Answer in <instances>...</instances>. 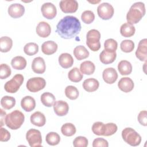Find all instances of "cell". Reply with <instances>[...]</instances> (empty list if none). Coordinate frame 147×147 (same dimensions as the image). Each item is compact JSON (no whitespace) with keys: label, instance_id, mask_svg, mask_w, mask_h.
Segmentation results:
<instances>
[{"label":"cell","instance_id":"cell-48","mask_svg":"<svg viewBox=\"0 0 147 147\" xmlns=\"http://www.w3.org/2000/svg\"><path fill=\"white\" fill-rule=\"evenodd\" d=\"M0 112H1V126L2 127V126H3L5 125V119H6V113L5 111H3L2 109H0Z\"/></svg>","mask_w":147,"mask_h":147},{"label":"cell","instance_id":"cell-38","mask_svg":"<svg viewBox=\"0 0 147 147\" xmlns=\"http://www.w3.org/2000/svg\"><path fill=\"white\" fill-rule=\"evenodd\" d=\"M24 51L28 56L34 55L38 51V46L34 42L27 43L24 47Z\"/></svg>","mask_w":147,"mask_h":147},{"label":"cell","instance_id":"cell-2","mask_svg":"<svg viewBox=\"0 0 147 147\" xmlns=\"http://www.w3.org/2000/svg\"><path fill=\"white\" fill-rule=\"evenodd\" d=\"M146 10L145 5L141 2L133 3L126 14L127 23L131 25L138 23L145 14Z\"/></svg>","mask_w":147,"mask_h":147},{"label":"cell","instance_id":"cell-29","mask_svg":"<svg viewBox=\"0 0 147 147\" xmlns=\"http://www.w3.org/2000/svg\"><path fill=\"white\" fill-rule=\"evenodd\" d=\"M136 32L135 27L128 23H124L120 28V33L121 35L125 37H130L133 36Z\"/></svg>","mask_w":147,"mask_h":147},{"label":"cell","instance_id":"cell-7","mask_svg":"<svg viewBox=\"0 0 147 147\" xmlns=\"http://www.w3.org/2000/svg\"><path fill=\"white\" fill-rule=\"evenodd\" d=\"M26 139L31 147L41 146L42 137L41 132L35 129H29L26 134Z\"/></svg>","mask_w":147,"mask_h":147},{"label":"cell","instance_id":"cell-24","mask_svg":"<svg viewBox=\"0 0 147 147\" xmlns=\"http://www.w3.org/2000/svg\"><path fill=\"white\" fill-rule=\"evenodd\" d=\"M99 86V83L98 80L94 78H88L83 83V88L87 92H91L95 91Z\"/></svg>","mask_w":147,"mask_h":147},{"label":"cell","instance_id":"cell-26","mask_svg":"<svg viewBox=\"0 0 147 147\" xmlns=\"http://www.w3.org/2000/svg\"><path fill=\"white\" fill-rule=\"evenodd\" d=\"M118 69L121 75H129L132 72L131 64L127 60H122L118 63Z\"/></svg>","mask_w":147,"mask_h":147},{"label":"cell","instance_id":"cell-30","mask_svg":"<svg viewBox=\"0 0 147 147\" xmlns=\"http://www.w3.org/2000/svg\"><path fill=\"white\" fill-rule=\"evenodd\" d=\"M13 46V41L7 36H3L0 38V51L1 52H9Z\"/></svg>","mask_w":147,"mask_h":147},{"label":"cell","instance_id":"cell-8","mask_svg":"<svg viewBox=\"0 0 147 147\" xmlns=\"http://www.w3.org/2000/svg\"><path fill=\"white\" fill-rule=\"evenodd\" d=\"M27 89L32 92H37L42 90L46 86L45 80L41 77L30 78L26 82Z\"/></svg>","mask_w":147,"mask_h":147},{"label":"cell","instance_id":"cell-17","mask_svg":"<svg viewBox=\"0 0 147 147\" xmlns=\"http://www.w3.org/2000/svg\"><path fill=\"white\" fill-rule=\"evenodd\" d=\"M36 31L38 36L42 38H46L50 35L51 28L49 24L47 22L41 21L37 25Z\"/></svg>","mask_w":147,"mask_h":147},{"label":"cell","instance_id":"cell-32","mask_svg":"<svg viewBox=\"0 0 147 147\" xmlns=\"http://www.w3.org/2000/svg\"><path fill=\"white\" fill-rule=\"evenodd\" d=\"M68 77L71 82L77 83L80 82L82 80L83 75L80 72L78 68L74 67L69 71L68 74Z\"/></svg>","mask_w":147,"mask_h":147},{"label":"cell","instance_id":"cell-14","mask_svg":"<svg viewBox=\"0 0 147 147\" xmlns=\"http://www.w3.org/2000/svg\"><path fill=\"white\" fill-rule=\"evenodd\" d=\"M53 106L55 114L60 117L67 115L69 110V106L68 103L64 100H60L55 101Z\"/></svg>","mask_w":147,"mask_h":147},{"label":"cell","instance_id":"cell-28","mask_svg":"<svg viewBox=\"0 0 147 147\" xmlns=\"http://www.w3.org/2000/svg\"><path fill=\"white\" fill-rule=\"evenodd\" d=\"M95 69L94 64L91 61H84L80 64V71L83 74L92 75Z\"/></svg>","mask_w":147,"mask_h":147},{"label":"cell","instance_id":"cell-21","mask_svg":"<svg viewBox=\"0 0 147 147\" xmlns=\"http://www.w3.org/2000/svg\"><path fill=\"white\" fill-rule=\"evenodd\" d=\"M58 46L57 44L53 41H47L44 42L41 45V51L43 53L47 55H51L55 53Z\"/></svg>","mask_w":147,"mask_h":147},{"label":"cell","instance_id":"cell-15","mask_svg":"<svg viewBox=\"0 0 147 147\" xmlns=\"http://www.w3.org/2000/svg\"><path fill=\"white\" fill-rule=\"evenodd\" d=\"M102 78L106 83L113 84L117 80L118 78V74L114 68H107L103 71Z\"/></svg>","mask_w":147,"mask_h":147},{"label":"cell","instance_id":"cell-39","mask_svg":"<svg viewBox=\"0 0 147 147\" xmlns=\"http://www.w3.org/2000/svg\"><path fill=\"white\" fill-rule=\"evenodd\" d=\"M120 48L122 51L126 53H129L133 51L134 48V43L132 40H125L121 42Z\"/></svg>","mask_w":147,"mask_h":147},{"label":"cell","instance_id":"cell-3","mask_svg":"<svg viewBox=\"0 0 147 147\" xmlns=\"http://www.w3.org/2000/svg\"><path fill=\"white\" fill-rule=\"evenodd\" d=\"M24 121V114L21 111L15 110L7 114L5 124L10 129L17 130L22 126Z\"/></svg>","mask_w":147,"mask_h":147},{"label":"cell","instance_id":"cell-9","mask_svg":"<svg viewBox=\"0 0 147 147\" xmlns=\"http://www.w3.org/2000/svg\"><path fill=\"white\" fill-rule=\"evenodd\" d=\"M97 13L100 18L104 20H108L113 16L114 9L109 3L103 2L98 6Z\"/></svg>","mask_w":147,"mask_h":147},{"label":"cell","instance_id":"cell-16","mask_svg":"<svg viewBox=\"0 0 147 147\" xmlns=\"http://www.w3.org/2000/svg\"><path fill=\"white\" fill-rule=\"evenodd\" d=\"M32 69L34 73L42 74L45 72L46 65L43 58L41 57H35L32 63Z\"/></svg>","mask_w":147,"mask_h":147},{"label":"cell","instance_id":"cell-46","mask_svg":"<svg viewBox=\"0 0 147 147\" xmlns=\"http://www.w3.org/2000/svg\"><path fill=\"white\" fill-rule=\"evenodd\" d=\"M147 112L146 110H143L140 112L139 114L138 115V121L139 123L144 126L147 125Z\"/></svg>","mask_w":147,"mask_h":147},{"label":"cell","instance_id":"cell-44","mask_svg":"<svg viewBox=\"0 0 147 147\" xmlns=\"http://www.w3.org/2000/svg\"><path fill=\"white\" fill-rule=\"evenodd\" d=\"M106 129L104 136H110L113 135L117 131L118 127L114 123H107L105 124Z\"/></svg>","mask_w":147,"mask_h":147},{"label":"cell","instance_id":"cell-5","mask_svg":"<svg viewBox=\"0 0 147 147\" xmlns=\"http://www.w3.org/2000/svg\"><path fill=\"white\" fill-rule=\"evenodd\" d=\"M100 33L96 29L90 30L86 34V44L92 51H98L100 48Z\"/></svg>","mask_w":147,"mask_h":147},{"label":"cell","instance_id":"cell-41","mask_svg":"<svg viewBox=\"0 0 147 147\" xmlns=\"http://www.w3.org/2000/svg\"><path fill=\"white\" fill-rule=\"evenodd\" d=\"M81 19L84 23L90 24L92 23L95 19L94 13L91 10H86L82 13Z\"/></svg>","mask_w":147,"mask_h":147},{"label":"cell","instance_id":"cell-19","mask_svg":"<svg viewBox=\"0 0 147 147\" xmlns=\"http://www.w3.org/2000/svg\"><path fill=\"white\" fill-rule=\"evenodd\" d=\"M21 107L26 112H30L36 107L35 99L31 96H26L21 100Z\"/></svg>","mask_w":147,"mask_h":147},{"label":"cell","instance_id":"cell-42","mask_svg":"<svg viewBox=\"0 0 147 147\" xmlns=\"http://www.w3.org/2000/svg\"><path fill=\"white\" fill-rule=\"evenodd\" d=\"M11 73L10 67L6 64H1L0 65V78L5 79L10 76Z\"/></svg>","mask_w":147,"mask_h":147},{"label":"cell","instance_id":"cell-18","mask_svg":"<svg viewBox=\"0 0 147 147\" xmlns=\"http://www.w3.org/2000/svg\"><path fill=\"white\" fill-rule=\"evenodd\" d=\"M118 88L124 92H129L134 88V84L131 79L128 77L122 78L118 83Z\"/></svg>","mask_w":147,"mask_h":147},{"label":"cell","instance_id":"cell-47","mask_svg":"<svg viewBox=\"0 0 147 147\" xmlns=\"http://www.w3.org/2000/svg\"><path fill=\"white\" fill-rule=\"evenodd\" d=\"M0 133V141L1 142H6L10 140V133L6 129L1 127Z\"/></svg>","mask_w":147,"mask_h":147},{"label":"cell","instance_id":"cell-34","mask_svg":"<svg viewBox=\"0 0 147 147\" xmlns=\"http://www.w3.org/2000/svg\"><path fill=\"white\" fill-rule=\"evenodd\" d=\"M61 131L64 136L71 137L75 134L76 129L74 124L71 123H66L62 125L61 127Z\"/></svg>","mask_w":147,"mask_h":147},{"label":"cell","instance_id":"cell-25","mask_svg":"<svg viewBox=\"0 0 147 147\" xmlns=\"http://www.w3.org/2000/svg\"><path fill=\"white\" fill-rule=\"evenodd\" d=\"M26 59L21 56H17L13 57L11 61V65L12 67L17 70L24 69L26 66Z\"/></svg>","mask_w":147,"mask_h":147},{"label":"cell","instance_id":"cell-13","mask_svg":"<svg viewBox=\"0 0 147 147\" xmlns=\"http://www.w3.org/2000/svg\"><path fill=\"white\" fill-rule=\"evenodd\" d=\"M25 13L24 6L20 3H13L8 7V14L14 18L22 17Z\"/></svg>","mask_w":147,"mask_h":147},{"label":"cell","instance_id":"cell-49","mask_svg":"<svg viewBox=\"0 0 147 147\" xmlns=\"http://www.w3.org/2000/svg\"><path fill=\"white\" fill-rule=\"evenodd\" d=\"M100 2V1H96V2H90V1H89V2H90V3H98V2Z\"/></svg>","mask_w":147,"mask_h":147},{"label":"cell","instance_id":"cell-33","mask_svg":"<svg viewBox=\"0 0 147 147\" xmlns=\"http://www.w3.org/2000/svg\"><path fill=\"white\" fill-rule=\"evenodd\" d=\"M2 107L6 110H10L16 105V99L14 97L6 95L2 98L1 100Z\"/></svg>","mask_w":147,"mask_h":147},{"label":"cell","instance_id":"cell-22","mask_svg":"<svg viewBox=\"0 0 147 147\" xmlns=\"http://www.w3.org/2000/svg\"><path fill=\"white\" fill-rule=\"evenodd\" d=\"M58 60L60 65L64 68H68L72 67L74 64L72 56L68 53H61L59 56Z\"/></svg>","mask_w":147,"mask_h":147},{"label":"cell","instance_id":"cell-40","mask_svg":"<svg viewBox=\"0 0 147 147\" xmlns=\"http://www.w3.org/2000/svg\"><path fill=\"white\" fill-rule=\"evenodd\" d=\"M118 43L117 42L113 39L109 38L106 40L104 42V48L105 50L110 52H114L117 49Z\"/></svg>","mask_w":147,"mask_h":147},{"label":"cell","instance_id":"cell-37","mask_svg":"<svg viewBox=\"0 0 147 147\" xmlns=\"http://www.w3.org/2000/svg\"><path fill=\"white\" fill-rule=\"evenodd\" d=\"M92 132L97 136H104L105 133L106 126L103 122H95L92 126Z\"/></svg>","mask_w":147,"mask_h":147},{"label":"cell","instance_id":"cell-23","mask_svg":"<svg viewBox=\"0 0 147 147\" xmlns=\"http://www.w3.org/2000/svg\"><path fill=\"white\" fill-rule=\"evenodd\" d=\"M117 57L115 52H110L103 49L99 55L100 61L104 64H109L113 63Z\"/></svg>","mask_w":147,"mask_h":147},{"label":"cell","instance_id":"cell-35","mask_svg":"<svg viewBox=\"0 0 147 147\" xmlns=\"http://www.w3.org/2000/svg\"><path fill=\"white\" fill-rule=\"evenodd\" d=\"M45 140L48 144L52 146H55L59 144L60 142V137L57 133L51 131L47 134Z\"/></svg>","mask_w":147,"mask_h":147},{"label":"cell","instance_id":"cell-20","mask_svg":"<svg viewBox=\"0 0 147 147\" xmlns=\"http://www.w3.org/2000/svg\"><path fill=\"white\" fill-rule=\"evenodd\" d=\"M30 122L38 127L43 126L46 122V118L43 113L40 111H36L30 117Z\"/></svg>","mask_w":147,"mask_h":147},{"label":"cell","instance_id":"cell-45","mask_svg":"<svg viewBox=\"0 0 147 147\" xmlns=\"http://www.w3.org/2000/svg\"><path fill=\"white\" fill-rule=\"evenodd\" d=\"M93 147H108L109 143L107 140L103 138H96L92 142Z\"/></svg>","mask_w":147,"mask_h":147},{"label":"cell","instance_id":"cell-36","mask_svg":"<svg viewBox=\"0 0 147 147\" xmlns=\"http://www.w3.org/2000/svg\"><path fill=\"white\" fill-rule=\"evenodd\" d=\"M65 94L66 96L71 99H76L79 95V92L76 87L73 86H68L65 88Z\"/></svg>","mask_w":147,"mask_h":147},{"label":"cell","instance_id":"cell-27","mask_svg":"<svg viewBox=\"0 0 147 147\" xmlns=\"http://www.w3.org/2000/svg\"><path fill=\"white\" fill-rule=\"evenodd\" d=\"M73 53L76 59L78 60H82L87 58L90 54L88 51L83 45L76 47L74 49Z\"/></svg>","mask_w":147,"mask_h":147},{"label":"cell","instance_id":"cell-31","mask_svg":"<svg viewBox=\"0 0 147 147\" xmlns=\"http://www.w3.org/2000/svg\"><path fill=\"white\" fill-rule=\"evenodd\" d=\"M41 102L46 107H51L56 101L55 96L51 92H44L40 97Z\"/></svg>","mask_w":147,"mask_h":147},{"label":"cell","instance_id":"cell-43","mask_svg":"<svg viewBox=\"0 0 147 147\" xmlns=\"http://www.w3.org/2000/svg\"><path fill=\"white\" fill-rule=\"evenodd\" d=\"M88 140L83 136L76 137L73 141V145L75 147H86L88 145Z\"/></svg>","mask_w":147,"mask_h":147},{"label":"cell","instance_id":"cell-10","mask_svg":"<svg viewBox=\"0 0 147 147\" xmlns=\"http://www.w3.org/2000/svg\"><path fill=\"white\" fill-rule=\"evenodd\" d=\"M61 10L65 13H72L77 11L78 3L75 0H62L59 3Z\"/></svg>","mask_w":147,"mask_h":147},{"label":"cell","instance_id":"cell-4","mask_svg":"<svg viewBox=\"0 0 147 147\" xmlns=\"http://www.w3.org/2000/svg\"><path fill=\"white\" fill-rule=\"evenodd\" d=\"M122 137L126 143L133 146L139 145L141 141V136L131 127H126L122 131Z\"/></svg>","mask_w":147,"mask_h":147},{"label":"cell","instance_id":"cell-12","mask_svg":"<svg viewBox=\"0 0 147 147\" xmlns=\"http://www.w3.org/2000/svg\"><path fill=\"white\" fill-rule=\"evenodd\" d=\"M136 56L140 61H146L147 59V40L144 38L138 43L137 49L136 51Z\"/></svg>","mask_w":147,"mask_h":147},{"label":"cell","instance_id":"cell-11","mask_svg":"<svg viewBox=\"0 0 147 147\" xmlns=\"http://www.w3.org/2000/svg\"><path fill=\"white\" fill-rule=\"evenodd\" d=\"M41 11L42 16L48 20L53 19L57 14L56 6L51 2L44 3L41 6Z\"/></svg>","mask_w":147,"mask_h":147},{"label":"cell","instance_id":"cell-6","mask_svg":"<svg viewBox=\"0 0 147 147\" xmlns=\"http://www.w3.org/2000/svg\"><path fill=\"white\" fill-rule=\"evenodd\" d=\"M24 78L21 74L15 75L11 80L7 81L4 86L5 90L9 93H15L23 83Z\"/></svg>","mask_w":147,"mask_h":147},{"label":"cell","instance_id":"cell-1","mask_svg":"<svg viewBox=\"0 0 147 147\" xmlns=\"http://www.w3.org/2000/svg\"><path fill=\"white\" fill-rule=\"evenodd\" d=\"M81 28L78 18L72 16H67L59 21L56 32L63 38L71 39L79 33Z\"/></svg>","mask_w":147,"mask_h":147}]
</instances>
